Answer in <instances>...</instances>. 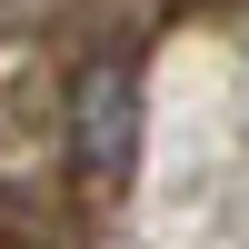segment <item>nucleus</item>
I'll use <instances>...</instances> for the list:
<instances>
[{
	"label": "nucleus",
	"instance_id": "nucleus-1",
	"mask_svg": "<svg viewBox=\"0 0 249 249\" xmlns=\"http://www.w3.org/2000/svg\"><path fill=\"white\" fill-rule=\"evenodd\" d=\"M130 150H140V80H130V60H90L70 80V160H80V179H120Z\"/></svg>",
	"mask_w": 249,
	"mask_h": 249
}]
</instances>
